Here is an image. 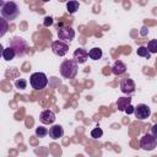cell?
Returning <instances> with one entry per match:
<instances>
[{"instance_id": "3957f363", "label": "cell", "mask_w": 157, "mask_h": 157, "mask_svg": "<svg viewBox=\"0 0 157 157\" xmlns=\"http://www.w3.org/2000/svg\"><path fill=\"white\" fill-rule=\"evenodd\" d=\"M9 47H11V48L15 50L16 56H18V58H22V56L27 53V50H28V44H27V42H26L23 38H21V37H13V38L10 40Z\"/></svg>"}, {"instance_id": "603a6c76", "label": "cell", "mask_w": 157, "mask_h": 157, "mask_svg": "<svg viewBox=\"0 0 157 157\" xmlns=\"http://www.w3.org/2000/svg\"><path fill=\"white\" fill-rule=\"evenodd\" d=\"M0 25H1V32H0V37H2L5 33H6V31H7V21L5 20V18H0Z\"/></svg>"}, {"instance_id": "8992f818", "label": "cell", "mask_w": 157, "mask_h": 157, "mask_svg": "<svg viewBox=\"0 0 157 157\" xmlns=\"http://www.w3.org/2000/svg\"><path fill=\"white\" fill-rule=\"evenodd\" d=\"M58 37L60 40L63 42H71L75 37V31L72 29V27H69V26H61L58 28Z\"/></svg>"}, {"instance_id": "8fae6325", "label": "cell", "mask_w": 157, "mask_h": 157, "mask_svg": "<svg viewBox=\"0 0 157 157\" xmlns=\"http://www.w3.org/2000/svg\"><path fill=\"white\" fill-rule=\"evenodd\" d=\"M39 120L43 124H53L55 121V114H54V112H52L49 109H45V110H43L40 113Z\"/></svg>"}, {"instance_id": "e0dca14e", "label": "cell", "mask_w": 157, "mask_h": 157, "mask_svg": "<svg viewBox=\"0 0 157 157\" xmlns=\"http://www.w3.org/2000/svg\"><path fill=\"white\" fill-rule=\"evenodd\" d=\"M78 7H80V4H78L77 1H75V0L69 1V2L66 4V9H67L69 13H75V12L78 10Z\"/></svg>"}, {"instance_id": "2e32d148", "label": "cell", "mask_w": 157, "mask_h": 157, "mask_svg": "<svg viewBox=\"0 0 157 157\" xmlns=\"http://www.w3.org/2000/svg\"><path fill=\"white\" fill-rule=\"evenodd\" d=\"M102 55H103V53H102V49H101V48H92V49L88 52V56H90L92 60H98V59L102 58Z\"/></svg>"}, {"instance_id": "9c48e42d", "label": "cell", "mask_w": 157, "mask_h": 157, "mask_svg": "<svg viewBox=\"0 0 157 157\" xmlns=\"http://www.w3.org/2000/svg\"><path fill=\"white\" fill-rule=\"evenodd\" d=\"M135 82L131 80V78H124L121 82H120V91L125 94H132L135 92Z\"/></svg>"}, {"instance_id": "9a60e30c", "label": "cell", "mask_w": 157, "mask_h": 157, "mask_svg": "<svg viewBox=\"0 0 157 157\" xmlns=\"http://www.w3.org/2000/svg\"><path fill=\"white\" fill-rule=\"evenodd\" d=\"M2 58L6 60V61H11V60H13V58L16 56V53H15V50L11 48V47H7V48H5V49H2Z\"/></svg>"}, {"instance_id": "7c38bea8", "label": "cell", "mask_w": 157, "mask_h": 157, "mask_svg": "<svg viewBox=\"0 0 157 157\" xmlns=\"http://www.w3.org/2000/svg\"><path fill=\"white\" fill-rule=\"evenodd\" d=\"M64 135V129L61 125H53L50 129H49V136L54 140L59 139V137H63Z\"/></svg>"}, {"instance_id": "7402d4cb", "label": "cell", "mask_w": 157, "mask_h": 157, "mask_svg": "<svg viewBox=\"0 0 157 157\" xmlns=\"http://www.w3.org/2000/svg\"><path fill=\"white\" fill-rule=\"evenodd\" d=\"M102 135H103V130L101 128H94L91 131V136L93 139H99V137H102Z\"/></svg>"}, {"instance_id": "ba28073f", "label": "cell", "mask_w": 157, "mask_h": 157, "mask_svg": "<svg viewBox=\"0 0 157 157\" xmlns=\"http://www.w3.org/2000/svg\"><path fill=\"white\" fill-rule=\"evenodd\" d=\"M134 114H135V117H136L139 120H145V119H147V118L150 117L151 109H150V107H148L147 104L141 103V104H137V105L135 107Z\"/></svg>"}, {"instance_id": "ac0fdd59", "label": "cell", "mask_w": 157, "mask_h": 157, "mask_svg": "<svg viewBox=\"0 0 157 157\" xmlns=\"http://www.w3.org/2000/svg\"><path fill=\"white\" fill-rule=\"evenodd\" d=\"M136 54H137L139 56H142V58H146V59H150V56H151V53L148 52L147 47H144V45H141V47L137 48Z\"/></svg>"}, {"instance_id": "7a4b0ae2", "label": "cell", "mask_w": 157, "mask_h": 157, "mask_svg": "<svg viewBox=\"0 0 157 157\" xmlns=\"http://www.w3.org/2000/svg\"><path fill=\"white\" fill-rule=\"evenodd\" d=\"M78 64L74 59H66L60 65V75L64 78H74L77 75Z\"/></svg>"}, {"instance_id": "52a82bcc", "label": "cell", "mask_w": 157, "mask_h": 157, "mask_svg": "<svg viewBox=\"0 0 157 157\" xmlns=\"http://www.w3.org/2000/svg\"><path fill=\"white\" fill-rule=\"evenodd\" d=\"M52 50L58 56H64L69 52V44L63 40H55L52 43Z\"/></svg>"}, {"instance_id": "4316f807", "label": "cell", "mask_w": 157, "mask_h": 157, "mask_svg": "<svg viewBox=\"0 0 157 157\" xmlns=\"http://www.w3.org/2000/svg\"><path fill=\"white\" fill-rule=\"evenodd\" d=\"M147 33H148V29H147V28H146V27L144 26V27L141 28V32H140V34H141L142 37H145V36H146Z\"/></svg>"}, {"instance_id": "ffe728a7", "label": "cell", "mask_w": 157, "mask_h": 157, "mask_svg": "<svg viewBox=\"0 0 157 157\" xmlns=\"http://www.w3.org/2000/svg\"><path fill=\"white\" fill-rule=\"evenodd\" d=\"M49 134V131L47 130V128H44V126H38V128H36V135L38 136V137H44V136H47Z\"/></svg>"}, {"instance_id": "5bb4252c", "label": "cell", "mask_w": 157, "mask_h": 157, "mask_svg": "<svg viewBox=\"0 0 157 157\" xmlns=\"http://www.w3.org/2000/svg\"><path fill=\"white\" fill-rule=\"evenodd\" d=\"M130 104H131V98L130 97H120L117 101V107L120 112H125V108Z\"/></svg>"}, {"instance_id": "30bf717a", "label": "cell", "mask_w": 157, "mask_h": 157, "mask_svg": "<svg viewBox=\"0 0 157 157\" xmlns=\"http://www.w3.org/2000/svg\"><path fill=\"white\" fill-rule=\"evenodd\" d=\"M88 59V52L83 48H77L75 52H74V60L77 63V64H83L86 63V60Z\"/></svg>"}, {"instance_id": "484cf974", "label": "cell", "mask_w": 157, "mask_h": 157, "mask_svg": "<svg viewBox=\"0 0 157 157\" xmlns=\"http://www.w3.org/2000/svg\"><path fill=\"white\" fill-rule=\"evenodd\" d=\"M151 134L156 137V140H157V124H155L152 128H151Z\"/></svg>"}, {"instance_id": "5b68a950", "label": "cell", "mask_w": 157, "mask_h": 157, "mask_svg": "<svg viewBox=\"0 0 157 157\" xmlns=\"http://www.w3.org/2000/svg\"><path fill=\"white\" fill-rule=\"evenodd\" d=\"M157 146V140L152 134H145L140 140V147L145 151H152Z\"/></svg>"}, {"instance_id": "4fadbf2b", "label": "cell", "mask_w": 157, "mask_h": 157, "mask_svg": "<svg viewBox=\"0 0 157 157\" xmlns=\"http://www.w3.org/2000/svg\"><path fill=\"white\" fill-rule=\"evenodd\" d=\"M125 71H126L125 64H124L123 61H120V60H117V61L114 63L113 67H112V72H113L115 76H119V75H123Z\"/></svg>"}, {"instance_id": "6da1fadb", "label": "cell", "mask_w": 157, "mask_h": 157, "mask_svg": "<svg viewBox=\"0 0 157 157\" xmlns=\"http://www.w3.org/2000/svg\"><path fill=\"white\" fill-rule=\"evenodd\" d=\"M1 7H0V11H1V17L5 18L6 21H13L18 17L20 15V9H18V5L13 1H1L0 2Z\"/></svg>"}, {"instance_id": "d6986e66", "label": "cell", "mask_w": 157, "mask_h": 157, "mask_svg": "<svg viewBox=\"0 0 157 157\" xmlns=\"http://www.w3.org/2000/svg\"><path fill=\"white\" fill-rule=\"evenodd\" d=\"M147 49L151 54L153 53H157V39H152L147 43Z\"/></svg>"}, {"instance_id": "277c9868", "label": "cell", "mask_w": 157, "mask_h": 157, "mask_svg": "<svg viewBox=\"0 0 157 157\" xmlns=\"http://www.w3.org/2000/svg\"><path fill=\"white\" fill-rule=\"evenodd\" d=\"M29 83L34 90H43L48 85V77L44 72H34L29 77Z\"/></svg>"}, {"instance_id": "cb8c5ba5", "label": "cell", "mask_w": 157, "mask_h": 157, "mask_svg": "<svg viewBox=\"0 0 157 157\" xmlns=\"http://www.w3.org/2000/svg\"><path fill=\"white\" fill-rule=\"evenodd\" d=\"M43 25H44L45 27H48V26H52V25H53V17H50V16H47V17L44 18V22H43Z\"/></svg>"}, {"instance_id": "44dd1931", "label": "cell", "mask_w": 157, "mask_h": 157, "mask_svg": "<svg viewBox=\"0 0 157 157\" xmlns=\"http://www.w3.org/2000/svg\"><path fill=\"white\" fill-rule=\"evenodd\" d=\"M15 86L18 90H25L27 87V81L25 78H18V80L15 81Z\"/></svg>"}, {"instance_id": "d4e9b609", "label": "cell", "mask_w": 157, "mask_h": 157, "mask_svg": "<svg viewBox=\"0 0 157 157\" xmlns=\"http://www.w3.org/2000/svg\"><path fill=\"white\" fill-rule=\"evenodd\" d=\"M134 112H135V107H132L131 104L125 108V113H126V114H132Z\"/></svg>"}]
</instances>
